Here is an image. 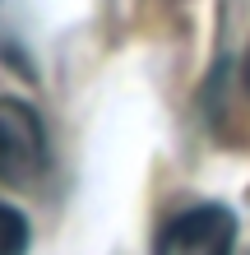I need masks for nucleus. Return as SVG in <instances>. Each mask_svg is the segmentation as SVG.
I'll return each instance as SVG.
<instances>
[{
  "mask_svg": "<svg viewBox=\"0 0 250 255\" xmlns=\"http://www.w3.org/2000/svg\"><path fill=\"white\" fill-rule=\"evenodd\" d=\"M28 242H33V228L14 204L0 200V255H28Z\"/></svg>",
  "mask_w": 250,
  "mask_h": 255,
  "instance_id": "nucleus-3",
  "label": "nucleus"
},
{
  "mask_svg": "<svg viewBox=\"0 0 250 255\" xmlns=\"http://www.w3.org/2000/svg\"><path fill=\"white\" fill-rule=\"evenodd\" d=\"M51 167V144L37 107L19 98H0V181L14 190L37 186Z\"/></svg>",
  "mask_w": 250,
  "mask_h": 255,
  "instance_id": "nucleus-1",
  "label": "nucleus"
},
{
  "mask_svg": "<svg viewBox=\"0 0 250 255\" xmlns=\"http://www.w3.org/2000/svg\"><path fill=\"white\" fill-rule=\"evenodd\" d=\"M153 255H237V218L227 204H190L158 232Z\"/></svg>",
  "mask_w": 250,
  "mask_h": 255,
  "instance_id": "nucleus-2",
  "label": "nucleus"
},
{
  "mask_svg": "<svg viewBox=\"0 0 250 255\" xmlns=\"http://www.w3.org/2000/svg\"><path fill=\"white\" fill-rule=\"evenodd\" d=\"M246 93H250V56H246Z\"/></svg>",
  "mask_w": 250,
  "mask_h": 255,
  "instance_id": "nucleus-4",
  "label": "nucleus"
}]
</instances>
